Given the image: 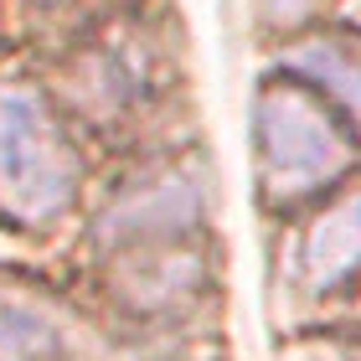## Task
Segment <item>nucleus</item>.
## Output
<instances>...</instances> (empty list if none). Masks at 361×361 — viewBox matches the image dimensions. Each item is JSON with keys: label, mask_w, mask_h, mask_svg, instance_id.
<instances>
[{"label": "nucleus", "mask_w": 361, "mask_h": 361, "mask_svg": "<svg viewBox=\"0 0 361 361\" xmlns=\"http://www.w3.org/2000/svg\"><path fill=\"white\" fill-rule=\"evenodd\" d=\"M57 346V325L31 305L0 300V361H31Z\"/></svg>", "instance_id": "obj_6"}, {"label": "nucleus", "mask_w": 361, "mask_h": 361, "mask_svg": "<svg viewBox=\"0 0 361 361\" xmlns=\"http://www.w3.org/2000/svg\"><path fill=\"white\" fill-rule=\"evenodd\" d=\"M258 11L269 16V21H279V26H294V21H305L310 11L320 6V0H253Z\"/></svg>", "instance_id": "obj_7"}, {"label": "nucleus", "mask_w": 361, "mask_h": 361, "mask_svg": "<svg viewBox=\"0 0 361 361\" xmlns=\"http://www.w3.org/2000/svg\"><path fill=\"white\" fill-rule=\"evenodd\" d=\"M356 21H361V0H356Z\"/></svg>", "instance_id": "obj_8"}, {"label": "nucleus", "mask_w": 361, "mask_h": 361, "mask_svg": "<svg viewBox=\"0 0 361 361\" xmlns=\"http://www.w3.org/2000/svg\"><path fill=\"white\" fill-rule=\"evenodd\" d=\"M300 264H305V284L315 294L346 284L361 269V191L341 196L336 207H325L315 217V227L305 233Z\"/></svg>", "instance_id": "obj_4"}, {"label": "nucleus", "mask_w": 361, "mask_h": 361, "mask_svg": "<svg viewBox=\"0 0 361 361\" xmlns=\"http://www.w3.org/2000/svg\"><path fill=\"white\" fill-rule=\"evenodd\" d=\"M78 155L52 109L31 88H0V207L21 222H47L73 202Z\"/></svg>", "instance_id": "obj_2"}, {"label": "nucleus", "mask_w": 361, "mask_h": 361, "mask_svg": "<svg viewBox=\"0 0 361 361\" xmlns=\"http://www.w3.org/2000/svg\"><path fill=\"white\" fill-rule=\"evenodd\" d=\"M289 68L315 78L325 88L331 104H341L361 124V52H351L346 42H331V37H315V42H300L289 47Z\"/></svg>", "instance_id": "obj_5"}, {"label": "nucleus", "mask_w": 361, "mask_h": 361, "mask_svg": "<svg viewBox=\"0 0 361 361\" xmlns=\"http://www.w3.org/2000/svg\"><path fill=\"white\" fill-rule=\"evenodd\" d=\"M202 212V186L191 171H166L160 180H145L135 196L104 217V238H150V233H176L191 227Z\"/></svg>", "instance_id": "obj_3"}, {"label": "nucleus", "mask_w": 361, "mask_h": 361, "mask_svg": "<svg viewBox=\"0 0 361 361\" xmlns=\"http://www.w3.org/2000/svg\"><path fill=\"white\" fill-rule=\"evenodd\" d=\"M253 140H258V180H264L269 202H300V196L341 180L356 160L341 119L310 88L294 83H269L258 93Z\"/></svg>", "instance_id": "obj_1"}]
</instances>
